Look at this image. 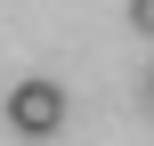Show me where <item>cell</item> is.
<instances>
[{
  "mask_svg": "<svg viewBox=\"0 0 154 146\" xmlns=\"http://www.w3.org/2000/svg\"><path fill=\"white\" fill-rule=\"evenodd\" d=\"M130 24H138V33H154V0H130Z\"/></svg>",
  "mask_w": 154,
  "mask_h": 146,
  "instance_id": "cell-2",
  "label": "cell"
},
{
  "mask_svg": "<svg viewBox=\"0 0 154 146\" xmlns=\"http://www.w3.org/2000/svg\"><path fill=\"white\" fill-rule=\"evenodd\" d=\"M146 89H154V81H146Z\"/></svg>",
  "mask_w": 154,
  "mask_h": 146,
  "instance_id": "cell-3",
  "label": "cell"
},
{
  "mask_svg": "<svg viewBox=\"0 0 154 146\" xmlns=\"http://www.w3.org/2000/svg\"><path fill=\"white\" fill-rule=\"evenodd\" d=\"M8 122H16V138H57L65 130V89L57 81H16L8 89Z\"/></svg>",
  "mask_w": 154,
  "mask_h": 146,
  "instance_id": "cell-1",
  "label": "cell"
}]
</instances>
